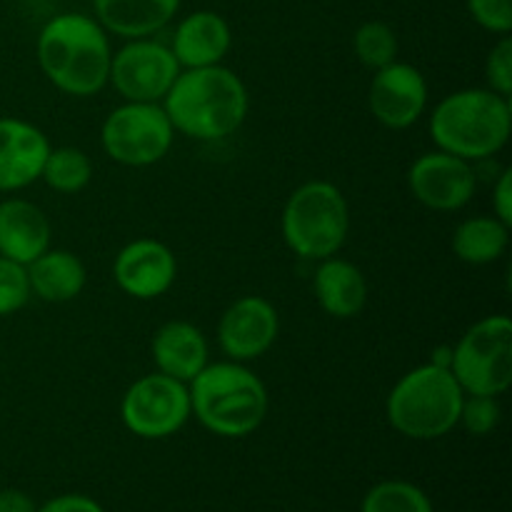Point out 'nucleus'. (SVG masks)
Returning <instances> with one entry per match:
<instances>
[{"label": "nucleus", "mask_w": 512, "mask_h": 512, "mask_svg": "<svg viewBox=\"0 0 512 512\" xmlns=\"http://www.w3.org/2000/svg\"><path fill=\"white\" fill-rule=\"evenodd\" d=\"M163 110L178 133L195 140H223L248 115V90L223 65L188 68L163 98Z\"/></svg>", "instance_id": "1"}, {"label": "nucleus", "mask_w": 512, "mask_h": 512, "mask_svg": "<svg viewBox=\"0 0 512 512\" xmlns=\"http://www.w3.org/2000/svg\"><path fill=\"white\" fill-rule=\"evenodd\" d=\"M105 28L95 18L65 13L48 20L38 38V63L45 78L68 95L88 98L100 93L110 75Z\"/></svg>", "instance_id": "2"}, {"label": "nucleus", "mask_w": 512, "mask_h": 512, "mask_svg": "<svg viewBox=\"0 0 512 512\" xmlns=\"http://www.w3.org/2000/svg\"><path fill=\"white\" fill-rule=\"evenodd\" d=\"M190 413L220 438H245L268 415V390L263 380L235 363L205 365L188 383Z\"/></svg>", "instance_id": "3"}, {"label": "nucleus", "mask_w": 512, "mask_h": 512, "mask_svg": "<svg viewBox=\"0 0 512 512\" xmlns=\"http://www.w3.org/2000/svg\"><path fill=\"white\" fill-rule=\"evenodd\" d=\"M512 128L510 98L490 88H468L448 95L430 118V135L440 150L458 158L485 160L503 150Z\"/></svg>", "instance_id": "4"}, {"label": "nucleus", "mask_w": 512, "mask_h": 512, "mask_svg": "<svg viewBox=\"0 0 512 512\" xmlns=\"http://www.w3.org/2000/svg\"><path fill=\"white\" fill-rule=\"evenodd\" d=\"M463 388L448 365H420L395 383L385 413L400 435L413 440H435L458 425Z\"/></svg>", "instance_id": "5"}, {"label": "nucleus", "mask_w": 512, "mask_h": 512, "mask_svg": "<svg viewBox=\"0 0 512 512\" xmlns=\"http://www.w3.org/2000/svg\"><path fill=\"white\" fill-rule=\"evenodd\" d=\"M280 225H283L285 245L298 258H333L348 238V203L333 183L310 180L290 195Z\"/></svg>", "instance_id": "6"}, {"label": "nucleus", "mask_w": 512, "mask_h": 512, "mask_svg": "<svg viewBox=\"0 0 512 512\" xmlns=\"http://www.w3.org/2000/svg\"><path fill=\"white\" fill-rule=\"evenodd\" d=\"M450 373L465 395H503L512 383V323L508 315L478 320L450 350Z\"/></svg>", "instance_id": "7"}, {"label": "nucleus", "mask_w": 512, "mask_h": 512, "mask_svg": "<svg viewBox=\"0 0 512 512\" xmlns=\"http://www.w3.org/2000/svg\"><path fill=\"white\" fill-rule=\"evenodd\" d=\"M173 125L158 103H125L105 118L100 143L110 160L130 168H145L168 155Z\"/></svg>", "instance_id": "8"}, {"label": "nucleus", "mask_w": 512, "mask_h": 512, "mask_svg": "<svg viewBox=\"0 0 512 512\" xmlns=\"http://www.w3.org/2000/svg\"><path fill=\"white\" fill-rule=\"evenodd\" d=\"M188 385L163 373L143 375L123 395L120 418L125 428L145 440H163L178 433L190 418Z\"/></svg>", "instance_id": "9"}, {"label": "nucleus", "mask_w": 512, "mask_h": 512, "mask_svg": "<svg viewBox=\"0 0 512 512\" xmlns=\"http://www.w3.org/2000/svg\"><path fill=\"white\" fill-rule=\"evenodd\" d=\"M178 75L180 63L168 45L135 38L113 55L108 80L128 103H160Z\"/></svg>", "instance_id": "10"}, {"label": "nucleus", "mask_w": 512, "mask_h": 512, "mask_svg": "<svg viewBox=\"0 0 512 512\" xmlns=\"http://www.w3.org/2000/svg\"><path fill=\"white\" fill-rule=\"evenodd\" d=\"M410 193L425 208L450 213L470 203L475 195V170L468 160L445 150L425 153L408 170Z\"/></svg>", "instance_id": "11"}, {"label": "nucleus", "mask_w": 512, "mask_h": 512, "mask_svg": "<svg viewBox=\"0 0 512 512\" xmlns=\"http://www.w3.org/2000/svg\"><path fill=\"white\" fill-rule=\"evenodd\" d=\"M368 105L373 118L385 128H410L428 105V85L423 73L398 60L375 70L368 90Z\"/></svg>", "instance_id": "12"}, {"label": "nucleus", "mask_w": 512, "mask_h": 512, "mask_svg": "<svg viewBox=\"0 0 512 512\" xmlns=\"http://www.w3.org/2000/svg\"><path fill=\"white\" fill-rule=\"evenodd\" d=\"M278 310L260 295L238 298L218 323V343L235 363L255 360L273 348L278 338Z\"/></svg>", "instance_id": "13"}, {"label": "nucleus", "mask_w": 512, "mask_h": 512, "mask_svg": "<svg viewBox=\"0 0 512 512\" xmlns=\"http://www.w3.org/2000/svg\"><path fill=\"white\" fill-rule=\"evenodd\" d=\"M178 263L168 245L140 238L125 245L113 263V278L135 300H153L175 283Z\"/></svg>", "instance_id": "14"}, {"label": "nucleus", "mask_w": 512, "mask_h": 512, "mask_svg": "<svg viewBox=\"0 0 512 512\" xmlns=\"http://www.w3.org/2000/svg\"><path fill=\"white\" fill-rule=\"evenodd\" d=\"M50 143L35 125L0 118V193L28 188L43 173Z\"/></svg>", "instance_id": "15"}, {"label": "nucleus", "mask_w": 512, "mask_h": 512, "mask_svg": "<svg viewBox=\"0 0 512 512\" xmlns=\"http://www.w3.org/2000/svg\"><path fill=\"white\" fill-rule=\"evenodd\" d=\"M230 43L233 33L223 15L213 10H195L178 23L170 50L180 68H208L223 63Z\"/></svg>", "instance_id": "16"}, {"label": "nucleus", "mask_w": 512, "mask_h": 512, "mask_svg": "<svg viewBox=\"0 0 512 512\" xmlns=\"http://www.w3.org/2000/svg\"><path fill=\"white\" fill-rule=\"evenodd\" d=\"M50 248V223L38 205L10 198L0 203V255L30 265Z\"/></svg>", "instance_id": "17"}, {"label": "nucleus", "mask_w": 512, "mask_h": 512, "mask_svg": "<svg viewBox=\"0 0 512 512\" xmlns=\"http://www.w3.org/2000/svg\"><path fill=\"white\" fill-rule=\"evenodd\" d=\"M153 360L158 373L188 385L208 365V340L185 320H170L155 333Z\"/></svg>", "instance_id": "18"}, {"label": "nucleus", "mask_w": 512, "mask_h": 512, "mask_svg": "<svg viewBox=\"0 0 512 512\" xmlns=\"http://www.w3.org/2000/svg\"><path fill=\"white\" fill-rule=\"evenodd\" d=\"M313 290L320 308L328 315L348 320L360 315L368 303V283H365L360 268L340 258L320 260L313 275Z\"/></svg>", "instance_id": "19"}, {"label": "nucleus", "mask_w": 512, "mask_h": 512, "mask_svg": "<svg viewBox=\"0 0 512 512\" xmlns=\"http://www.w3.org/2000/svg\"><path fill=\"white\" fill-rule=\"evenodd\" d=\"M95 20L120 38H148L173 20L180 0H93Z\"/></svg>", "instance_id": "20"}, {"label": "nucleus", "mask_w": 512, "mask_h": 512, "mask_svg": "<svg viewBox=\"0 0 512 512\" xmlns=\"http://www.w3.org/2000/svg\"><path fill=\"white\" fill-rule=\"evenodd\" d=\"M30 293L45 303H68L85 288V265L70 250H45L43 255L25 265Z\"/></svg>", "instance_id": "21"}, {"label": "nucleus", "mask_w": 512, "mask_h": 512, "mask_svg": "<svg viewBox=\"0 0 512 512\" xmlns=\"http://www.w3.org/2000/svg\"><path fill=\"white\" fill-rule=\"evenodd\" d=\"M510 243V228L495 215H475L455 228L453 250L463 263L488 265L503 258Z\"/></svg>", "instance_id": "22"}, {"label": "nucleus", "mask_w": 512, "mask_h": 512, "mask_svg": "<svg viewBox=\"0 0 512 512\" xmlns=\"http://www.w3.org/2000/svg\"><path fill=\"white\" fill-rule=\"evenodd\" d=\"M40 178L58 193H80L93 178V163L78 148H50Z\"/></svg>", "instance_id": "23"}, {"label": "nucleus", "mask_w": 512, "mask_h": 512, "mask_svg": "<svg viewBox=\"0 0 512 512\" xmlns=\"http://www.w3.org/2000/svg\"><path fill=\"white\" fill-rule=\"evenodd\" d=\"M360 512H433V503L418 485L385 480L365 495Z\"/></svg>", "instance_id": "24"}, {"label": "nucleus", "mask_w": 512, "mask_h": 512, "mask_svg": "<svg viewBox=\"0 0 512 512\" xmlns=\"http://www.w3.org/2000/svg\"><path fill=\"white\" fill-rule=\"evenodd\" d=\"M353 48L360 63L370 70H380L398 58V35L388 23L368 20L353 35Z\"/></svg>", "instance_id": "25"}, {"label": "nucleus", "mask_w": 512, "mask_h": 512, "mask_svg": "<svg viewBox=\"0 0 512 512\" xmlns=\"http://www.w3.org/2000/svg\"><path fill=\"white\" fill-rule=\"evenodd\" d=\"M30 283L25 265L0 255V318L13 315L30 300Z\"/></svg>", "instance_id": "26"}, {"label": "nucleus", "mask_w": 512, "mask_h": 512, "mask_svg": "<svg viewBox=\"0 0 512 512\" xmlns=\"http://www.w3.org/2000/svg\"><path fill=\"white\" fill-rule=\"evenodd\" d=\"M500 423V403L493 395H465L460 405L458 425H463L470 435H490Z\"/></svg>", "instance_id": "27"}, {"label": "nucleus", "mask_w": 512, "mask_h": 512, "mask_svg": "<svg viewBox=\"0 0 512 512\" xmlns=\"http://www.w3.org/2000/svg\"><path fill=\"white\" fill-rule=\"evenodd\" d=\"M485 78L493 93L510 98L512 95V40L503 35L498 45H493L488 60H485Z\"/></svg>", "instance_id": "28"}, {"label": "nucleus", "mask_w": 512, "mask_h": 512, "mask_svg": "<svg viewBox=\"0 0 512 512\" xmlns=\"http://www.w3.org/2000/svg\"><path fill=\"white\" fill-rule=\"evenodd\" d=\"M468 10L480 28L508 35L512 30V0H468Z\"/></svg>", "instance_id": "29"}, {"label": "nucleus", "mask_w": 512, "mask_h": 512, "mask_svg": "<svg viewBox=\"0 0 512 512\" xmlns=\"http://www.w3.org/2000/svg\"><path fill=\"white\" fill-rule=\"evenodd\" d=\"M495 218L510 228L512 225V170H503L493 188Z\"/></svg>", "instance_id": "30"}, {"label": "nucleus", "mask_w": 512, "mask_h": 512, "mask_svg": "<svg viewBox=\"0 0 512 512\" xmlns=\"http://www.w3.org/2000/svg\"><path fill=\"white\" fill-rule=\"evenodd\" d=\"M38 512H105V510L100 508L93 498H85V495H58V498L40 505Z\"/></svg>", "instance_id": "31"}, {"label": "nucleus", "mask_w": 512, "mask_h": 512, "mask_svg": "<svg viewBox=\"0 0 512 512\" xmlns=\"http://www.w3.org/2000/svg\"><path fill=\"white\" fill-rule=\"evenodd\" d=\"M0 512H38V505L23 490L5 488L0 490Z\"/></svg>", "instance_id": "32"}]
</instances>
